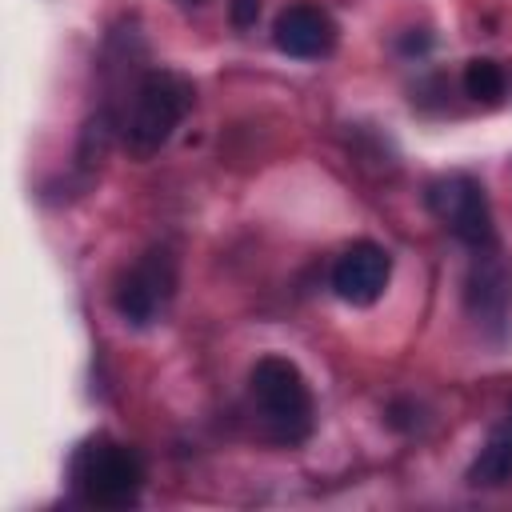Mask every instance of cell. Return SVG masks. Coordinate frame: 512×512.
<instances>
[{"instance_id":"obj_11","label":"cell","mask_w":512,"mask_h":512,"mask_svg":"<svg viewBox=\"0 0 512 512\" xmlns=\"http://www.w3.org/2000/svg\"><path fill=\"white\" fill-rule=\"evenodd\" d=\"M228 16H232V24L244 32V28L256 24V16H260V0H228Z\"/></svg>"},{"instance_id":"obj_6","label":"cell","mask_w":512,"mask_h":512,"mask_svg":"<svg viewBox=\"0 0 512 512\" xmlns=\"http://www.w3.org/2000/svg\"><path fill=\"white\" fill-rule=\"evenodd\" d=\"M388 280H392V256L372 240L348 244L332 264V292L356 308L376 304L384 296Z\"/></svg>"},{"instance_id":"obj_9","label":"cell","mask_w":512,"mask_h":512,"mask_svg":"<svg viewBox=\"0 0 512 512\" xmlns=\"http://www.w3.org/2000/svg\"><path fill=\"white\" fill-rule=\"evenodd\" d=\"M464 92L476 100V104H500L504 92H508V72L488 60V56H476L464 64Z\"/></svg>"},{"instance_id":"obj_1","label":"cell","mask_w":512,"mask_h":512,"mask_svg":"<svg viewBox=\"0 0 512 512\" xmlns=\"http://www.w3.org/2000/svg\"><path fill=\"white\" fill-rule=\"evenodd\" d=\"M188 108H192V84L180 72H168V68L140 72L128 92L124 120H120L124 148L136 160H148L152 152H160L172 140V132L180 128Z\"/></svg>"},{"instance_id":"obj_2","label":"cell","mask_w":512,"mask_h":512,"mask_svg":"<svg viewBox=\"0 0 512 512\" xmlns=\"http://www.w3.org/2000/svg\"><path fill=\"white\" fill-rule=\"evenodd\" d=\"M248 396L272 440L304 444L312 436V424H316L312 388L288 356H260L248 372Z\"/></svg>"},{"instance_id":"obj_5","label":"cell","mask_w":512,"mask_h":512,"mask_svg":"<svg viewBox=\"0 0 512 512\" xmlns=\"http://www.w3.org/2000/svg\"><path fill=\"white\" fill-rule=\"evenodd\" d=\"M172 292H176V260H172V252H168V248H148V252L116 280L112 304H116V312H120L128 324L144 328V324H156V320L164 316Z\"/></svg>"},{"instance_id":"obj_12","label":"cell","mask_w":512,"mask_h":512,"mask_svg":"<svg viewBox=\"0 0 512 512\" xmlns=\"http://www.w3.org/2000/svg\"><path fill=\"white\" fill-rule=\"evenodd\" d=\"M184 4H204V0H184Z\"/></svg>"},{"instance_id":"obj_10","label":"cell","mask_w":512,"mask_h":512,"mask_svg":"<svg viewBox=\"0 0 512 512\" xmlns=\"http://www.w3.org/2000/svg\"><path fill=\"white\" fill-rule=\"evenodd\" d=\"M468 480H472V484H484V488L512 480V436H492V440L480 448L476 464L468 468Z\"/></svg>"},{"instance_id":"obj_7","label":"cell","mask_w":512,"mask_h":512,"mask_svg":"<svg viewBox=\"0 0 512 512\" xmlns=\"http://www.w3.org/2000/svg\"><path fill=\"white\" fill-rule=\"evenodd\" d=\"M272 40H276V48H280L284 56H296V60H324V56H332V48H336V40H340V28H336V20L328 16V8L300 0V4H288V8L276 16Z\"/></svg>"},{"instance_id":"obj_3","label":"cell","mask_w":512,"mask_h":512,"mask_svg":"<svg viewBox=\"0 0 512 512\" xmlns=\"http://www.w3.org/2000/svg\"><path fill=\"white\" fill-rule=\"evenodd\" d=\"M72 488L92 508H128L140 500L144 464L128 444L112 436H92L72 456Z\"/></svg>"},{"instance_id":"obj_4","label":"cell","mask_w":512,"mask_h":512,"mask_svg":"<svg viewBox=\"0 0 512 512\" xmlns=\"http://www.w3.org/2000/svg\"><path fill=\"white\" fill-rule=\"evenodd\" d=\"M428 208L432 216L472 252H488V248H500L496 240V224H492V208H488V196H484V184L464 176V172H452V176H440L428 184Z\"/></svg>"},{"instance_id":"obj_8","label":"cell","mask_w":512,"mask_h":512,"mask_svg":"<svg viewBox=\"0 0 512 512\" xmlns=\"http://www.w3.org/2000/svg\"><path fill=\"white\" fill-rule=\"evenodd\" d=\"M508 304H512V272H508L500 248L472 252V264H468V312L476 316V324H484L488 332H500L504 320H508Z\"/></svg>"}]
</instances>
